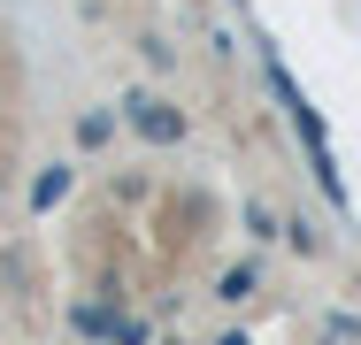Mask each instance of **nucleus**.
Wrapping results in <instances>:
<instances>
[{"mask_svg":"<svg viewBox=\"0 0 361 345\" xmlns=\"http://www.w3.org/2000/svg\"><path fill=\"white\" fill-rule=\"evenodd\" d=\"M116 123H131V138H146V146H185L192 138V115L177 100H161V92H123Z\"/></svg>","mask_w":361,"mask_h":345,"instance_id":"1","label":"nucleus"},{"mask_svg":"<svg viewBox=\"0 0 361 345\" xmlns=\"http://www.w3.org/2000/svg\"><path fill=\"white\" fill-rule=\"evenodd\" d=\"M70 184H77V169H70V161H47V169H39V184H31V215L62 207V200H70Z\"/></svg>","mask_w":361,"mask_h":345,"instance_id":"2","label":"nucleus"},{"mask_svg":"<svg viewBox=\"0 0 361 345\" xmlns=\"http://www.w3.org/2000/svg\"><path fill=\"white\" fill-rule=\"evenodd\" d=\"M254 291H262V261H238V269L223 276V291H216V299H223V307H246Z\"/></svg>","mask_w":361,"mask_h":345,"instance_id":"3","label":"nucleus"},{"mask_svg":"<svg viewBox=\"0 0 361 345\" xmlns=\"http://www.w3.org/2000/svg\"><path fill=\"white\" fill-rule=\"evenodd\" d=\"M70 322L85 330V338H108V330H116V315H108V307H70Z\"/></svg>","mask_w":361,"mask_h":345,"instance_id":"4","label":"nucleus"},{"mask_svg":"<svg viewBox=\"0 0 361 345\" xmlns=\"http://www.w3.org/2000/svg\"><path fill=\"white\" fill-rule=\"evenodd\" d=\"M108 131H116V115H100V108L77 115V146H108Z\"/></svg>","mask_w":361,"mask_h":345,"instance_id":"5","label":"nucleus"},{"mask_svg":"<svg viewBox=\"0 0 361 345\" xmlns=\"http://www.w3.org/2000/svg\"><path fill=\"white\" fill-rule=\"evenodd\" d=\"M246 230H254V246H269L285 222H277V207H246Z\"/></svg>","mask_w":361,"mask_h":345,"instance_id":"6","label":"nucleus"},{"mask_svg":"<svg viewBox=\"0 0 361 345\" xmlns=\"http://www.w3.org/2000/svg\"><path fill=\"white\" fill-rule=\"evenodd\" d=\"M285 238H292V253H323V238H315V222H307V215H292Z\"/></svg>","mask_w":361,"mask_h":345,"instance_id":"7","label":"nucleus"},{"mask_svg":"<svg viewBox=\"0 0 361 345\" xmlns=\"http://www.w3.org/2000/svg\"><path fill=\"white\" fill-rule=\"evenodd\" d=\"M108 338H116V345H146V322H139V315H116V330H108Z\"/></svg>","mask_w":361,"mask_h":345,"instance_id":"8","label":"nucleus"},{"mask_svg":"<svg viewBox=\"0 0 361 345\" xmlns=\"http://www.w3.org/2000/svg\"><path fill=\"white\" fill-rule=\"evenodd\" d=\"M223 345H246V338H238V330H231V338H223Z\"/></svg>","mask_w":361,"mask_h":345,"instance_id":"9","label":"nucleus"}]
</instances>
